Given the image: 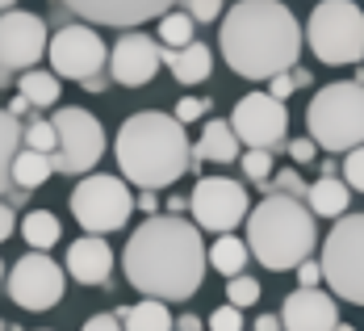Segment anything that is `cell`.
<instances>
[{"label": "cell", "instance_id": "obj_31", "mask_svg": "<svg viewBox=\"0 0 364 331\" xmlns=\"http://www.w3.org/2000/svg\"><path fill=\"white\" fill-rule=\"evenodd\" d=\"M226 302L239 306V310H243V306H255V302H259V281L247 277V273H243V277H230V285H226Z\"/></svg>", "mask_w": 364, "mask_h": 331}, {"label": "cell", "instance_id": "obj_10", "mask_svg": "<svg viewBox=\"0 0 364 331\" xmlns=\"http://www.w3.org/2000/svg\"><path fill=\"white\" fill-rule=\"evenodd\" d=\"M50 72L59 80H92V75L109 72V46L101 42V34L92 26H63L59 34H50Z\"/></svg>", "mask_w": 364, "mask_h": 331}, {"label": "cell", "instance_id": "obj_33", "mask_svg": "<svg viewBox=\"0 0 364 331\" xmlns=\"http://www.w3.org/2000/svg\"><path fill=\"white\" fill-rule=\"evenodd\" d=\"M205 323H210V331H243V310H239V306H230V302H222Z\"/></svg>", "mask_w": 364, "mask_h": 331}, {"label": "cell", "instance_id": "obj_5", "mask_svg": "<svg viewBox=\"0 0 364 331\" xmlns=\"http://www.w3.org/2000/svg\"><path fill=\"white\" fill-rule=\"evenodd\" d=\"M306 126L318 151H356L364 147V84L360 80H339L314 93Z\"/></svg>", "mask_w": 364, "mask_h": 331}, {"label": "cell", "instance_id": "obj_17", "mask_svg": "<svg viewBox=\"0 0 364 331\" xmlns=\"http://www.w3.org/2000/svg\"><path fill=\"white\" fill-rule=\"evenodd\" d=\"M285 331H335L339 327V306L327 290H293L281 306Z\"/></svg>", "mask_w": 364, "mask_h": 331}, {"label": "cell", "instance_id": "obj_7", "mask_svg": "<svg viewBox=\"0 0 364 331\" xmlns=\"http://www.w3.org/2000/svg\"><path fill=\"white\" fill-rule=\"evenodd\" d=\"M134 206H139V197L126 189L122 177H109V172H92L72 189V214L84 226V235L122 231L134 214Z\"/></svg>", "mask_w": 364, "mask_h": 331}, {"label": "cell", "instance_id": "obj_47", "mask_svg": "<svg viewBox=\"0 0 364 331\" xmlns=\"http://www.w3.org/2000/svg\"><path fill=\"white\" fill-rule=\"evenodd\" d=\"M13 4H17V0H0V9H4V13H13Z\"/></svg>", "mask_w": 364, "mask_h": 331}, {"label": "cell", "instance_id": "obj_30", "mask_svg": "<svg viewBox=\"0 0 364 331\" xmlns=\"http://www.w3.org/2000/svg\"><path fill=\"white\" fill-rule=\"evenodd\" d=\"M239 164H243V177H247L252 184H268L272 177H277V172H272V155H268V151H243V159H239Z\"/></svg>", "mask_w": 364, "mask_h": 331}, {"label": "cell", "instance_id": "obj_24", "mask_svg": "<svg viewBox=\"0 0 364 331\" xmlns=\"http://www.w3.org/2000/svg\"><path fill=\"white\" fill-rule=\"evenodd\" d=\"M59 75L55 72H42V68H34V72H21L17 75V97H26L34 110H46V105H59Z\"/></svg>", "mask_w": 364, "mask_h": 331}, {"label": "cell", "instance_id": "obj_35", "mask_svg": "<svg viewBox=\"0 0 364 331\" xmlns=\"http://www.w3.org/2000/svg\"><path fill=\"white\" fill-rule=\"evenodd\" d=\"M184 13H188L197 26H205V21H218L222 0H184Z\"/></svg>", "mask_w": 364, "mask_h": 331}, {"label": "cell", "instance_id": "obj_26", "mask_svg": "<svg viewBox=\"0 0 364 331\" xmlns=\"http://www.w3.org/2000/svg\"><path fill=\"white\" fill-rule=\"evenodd\" d=\"M247 260H252V248L243 239H235V235H218V243L210 248V264L218 268L222 277H243Z\"/></svg>", "mask_w": 364, "mask_h": 331}, {"label": "cell", "instance_id": "obj_32", "mask_svg": "<svg viewBox=\"0 0 364 331\" xmlns=\"http://www.w3.org/2000/svg\"><path fill=\"white\" fill-rule=\"evenodd\" d=\"M268 189H272V193H285V197H297V201H301V197L310 193V184L301 181V177H297L293 168H285V172H277V177L268 181Z\"/></svg>", "mask_w": 364, "mask_h": 331}, {"label": "cell", "instance_id": "obj_16", "mask_svg": "<svg viewBox=\"0 0 364 331\" xmlns=\"http://www.w3.org/2000/svg\"><path fill=\"white\" fill-rule=\"evenodd\" d=\"M68 9L80 21H97V26H113V30H126V26H139L151 17H168L176 0H55V9Z\"/></svg>", "mask_w": 364, "mask_h": 331}, {"label": "cell", "instance_id": "obj_42", "mask_svg": "<svg viewBox=\"0 0 364 331\" xmlns=\"http://www.w3.org/2000/svg\"><path fill=\"white\" fill-rule=\"evenodd\" d=\"M252 327H255V331H281L285 323H281V315H259Z\"/></svg>", "mask_w": 364, "mask_h": 331}, {"label": "cell", "instance_id": "obj_41", "mask_svg": "<svg viewBox=\"0 0 364 331\" xmlns=\"http://www.w3.org/2000/svg\"><path fill=\"white\" fill-rule=\"evenodd\" d=\"M13 231H17V214H13V206H9V201H0V243H4Z\"/></svg>", "mask_w": 364, "mask_h": 331}, {"label": "cell", "instance_id": "obj_11", "mask_svg": "<svg viewBox=\"0 0 364 331\" xmlns=\"http://www.w3.org/2000/svg\"><path fill=\"white\" fill-rule=\"evenodd\" d=\"M188 206H193L197 226H205L214 235H230L239 222H247V214H252L247 189L239 181H230V177H201L197 189H193V197H188Z\"/></svg>", "mask_w": 364, "mask_h": 331}, {"label": "cell", "instance_id": "obj_23", "mask_svg": "<svg viewBox=\"0 0 364 331\" xmlns=\"http://www.w3.org/2000/svg\"><path fill=\"white\" fill-rule=\"evenodd\" d=\"M117 319L126 323V331H176V319H172V315H168V306H164V302H155V298H143V302L126 306Z\"/></svg>", "mask_w": 364, "mask_h": 331}, {"label": "cell", "instance_id": "obj_25", "mask_svg": "<svg viewBox=\"0 0 364 331\" xmlns=\"http://www.w3.org/2000/svg\"><path fill=\"white\" fill-rule=\"evenodd\" d=\"M50 172H55V155H42V151L21 147L17 164H13V184L26 189V193H34L38 184L50 181Z\"/></svg>", "mask_w": 364, "mask_h": 331}, {"label": "cell", "instance_id": "obj_1", "mask_svg": "<svg viewBox=\"0 0 364 331\" xmlns=\"http://www.w3.org/2000/svg\"><path fill=\"white\" fill-rule=\"evenodd\" d=\"M205 268L210 252L201 243V231L181 214H155L126 239V281L143 298L184 302L201 290Z\"/></svg>", "mask_w": 364, "mask_h": 331}, {"label": "cell", "instance_id": "obj_28", "mask_svg": "<svg viewBox=\"0 0 364 331\" xmlns=\"http://www.w3.org/2000/svg\"><path fill=\"white\" fill-rule=\"evenodd\" d=\"M193 17L188 13H168V17H159V46H168V51H184V46H193Z\"/></svg>", "mask_w": 364, "mask_h": 331}, {"label": "cell", "instance_id": "obj_13", "mask_svg": "<svg viewBox=\"0 0 364 331\" xmlns=\"http://www.w3.org/2000/svg\"><path fill=\"white\" fill-rule=\"evenodd\" d=\"M285 122H289V113H285V101H277V97H268V93H247L235 113H230V126H235V135H239V143L247 151H272L285 143Z\"/></svg>", "mask_w": 364, "mask_h": 331}, {"label": "cell", "instance_id": "obj_37", "mask_svg": "<svg viewBox=\"0 0 364 331\" xmlns=\"http://www.w3.org/2000/svg\"><path fill=\"white\" fill-rule=\"evenodd\" d=\"M210 113V101H201V97H184L181 105H176V122H197V117H205Z\"/></svg>", "mask_w": 364, "mask_h": 331}, {"label": "cell", "instance_id": "obj_48", "mask_svg": "<svg viewBox=\"0 0 364 331\" xmlns=\"http://www.w3.org/2000/svg\"><path fill=\"white\" fill-rule=\"evenodd\" d=\"M335 331H356V327H348V323H339V327H335Z\"/></svg>", "mask_w": 364, "mask_h": 331}, {"label": "cell", "instance_id": "obj_19", "mask_svg": "<svg viewBox=\"0 0 364 331\" xmlns=\"http://www.w3.org/2000/svg\"><path fill=\"white\" fill-rule=\"evenodd\" d=\"M197 159H210V164H235V159H243V143H239L235 126L230 122H205L201 143L193 147V164Z\"/></svg>", "mask_w": 364, "mask_h": 331}, {"label": "cell", "instance_id": "obj_2", "mask_svg": "<svg viewBox=\"0 0 364 331\" xmlns=\"http://www.w3.org/2000/svg\"><path fill=\"white\" fill-rule=\"evenodd\" d=\"M226 68L243 80H272L297 68L301 26L289 4L281 0H239L226 9L218 30Z\"/></svg>", "mask_w": 364, "mask_h": 331}, {"label": "cell", "instance_id": "obj_34", "mask_svg": "<svg viewBox=\"0 0 364 331\" xmlns=\"http://www.w3.org/2000/svg\"><path fill=\"white\" fill-rule=\"evenodd\" d=\"M343 181L352 193H364V147L348 151V159H343Z\"/></svg>", "mask_w": 364, "mask_h": 331}, {"label": "cell", "instance_id": "obj_4", "mask_svg": "<svg viewBox=\"0 0 364 331\" xmlns=\"http://www.w3.org/2000/svg\"><path fill=\"white\" fill-rule=\"evenodd\" d=\"M243 226H247L252 256L272 273L301 268L318 243V226H314L310 206H301L297 197H285V193H268L247 214Z\"/></svg>", "mask_w": 364, "mask_h": 331}, {"label": "cell", "instance_id": "obj_27", "mask_svg": "<svg viewBox=\"0 0 364 331\" xmlns=\"http://www.w3.org/2000/svg\"><path fill=\"white\" fill-rule=\"evenodd\" d=\"M59 231H63V222L55 219L50 210H30L26 222H21V235H26V243H30L34 252L55 248V243H59Z\"/></svg>", "mask_w": 364, "mask_h": 331}, {"label": "cell", "instance_id": "obj_40", "mask_svg": "<svg viewBox=\"0 0 364 331\" xmlns=\"http://www.w3.org/2000/svg\"><path fill=\"white\" fill-rule=\"evenodd\" d=\"M80 331H126V327H122V319H117V315H88Z\"/></svg>", "mask_w": 364, "mask_h": 331}, {"label": "cell", "instance_id": "obj_14", "mask_svg": "<svg viewBox=\"0 0 364 331\" xmlns=\"http://www.w3.org/2000/svg\"><path fill=\"white\" fill-rule=\"evenodd\" d=\"M50 51L46 21L38 13H4L0 17V72H34V63Z\"/></svg>", "mask_w": 364, "mask_h": 331}, {"label": "cell", "instance_id": "obj_43", "mask_svg": "<svg viewBox=\"0 0 364 331\" xmlns=\"http://www.w3.org/2000/svg\"><path fill=\"white\" fill-rule=\"evenodd\" d=\"M139 210H146V219H155V189H143L139 193Z\"/></svg>", "mask_w": 364, "mask_h": 331}, {"label": "cell", "instance_id": "obj_15", "mask_svg": "<svg viewBox=\"0 0 364 331\" xmlns=\"http://www.w3.org/2000/svg\"><path fill=\"white\" fill-rule=\"evenodd\" d=\"M159 59H164V46L155 38L143 30H126L109 51V80L122 88H143L159 72Z\"/></svg>", "mask_w": 364, "mask_h": 331}, {"label": "cell", "instance_id": "obj_46", "mask_svg": "<svg viewBox=\"0 0 364 331\" xmlns=\"http://www.w3.org/2000/svg\"><path fill=\"white\" fill-rule=\"evenodd\" d=\"M26 110H30V101H26V97H13V105H9V113H13V117H21Z\"/></svg>", "mask_w": 364, "mask_h": 331}, {"label": "cell", "instance_id": "obj_50", "mask_svg": "<svg viewBox=\"0 0 364 331\" xmlns=\"http://www.w3.org/2000/svg\"><path fill=\"white\" fill-rule=\"evenodd\" d=\"M0 331H4V319H0Z\"/></svg>", "mask_w": 364, "mask_h": 331}, {"label": "cell", "instance_id": "obj_21", "mask_svg": "<svg viewBox=\"0 0 364 331\" xmlns=\"http://www.w3.org/2000/svg\"><path fill=\"white\" fill-rule=\"evenodd\" d=\"M306 201H310V214L314 219H343L348 214V201H352V189H348V181H339V177H318V181L310 184Z\"/></svg>", "mask_w": 364, "mask_h": 331}, {"label": "cell", "instance_id": "obj_44", "mask_svg": "<svg viewBox=\"0 0 364 331\" xmlns=\"http://www.w3.org/2000/svg\"><path fill=\"white\" fill-rule=\"evenodd\" d=\"M105 84H109V72H101V75H92V80H84V88H88V93H105Z\"/></svg>", "mask_w": 364, "mask_h": 331}, {"label": "cell", "instance_id": "obj_3", "mask_svg": "<svg viewBox=\"0 0 364 331\" xmlns=\"http://www.w3.org/2000/svg\"><path fill=\"white\" fill-rule=\"evenodd\" d=\"M113 155H117L122 177L139 189H168L193 164V147H188V135L176 122V113L159 110L130 113L117 130Z\"/></svg>", "mask_w": 364, "mask_h": 331}, {"label": "cell", "instance_id": "obj_9", "mask_svg": "<svg viewBox=\"0 0 364 331\" xmlns=\"http://www.w3.org/2000/svg\"><path fill=\"white\" fill-rule=\"evenodd\" d=\"M59 130V151H55V172L63 177H84L97 168V159L105 155V126L101 117L80 105H63L50 117Z\"/></svg>", "mask_w": 364, "mask_h": 331}, {"label": "cell", "instance_id": "obj_36", "mask_svg": "<svg viewBox=\"0 0 364 331\" xmlns=\"http://www.w3.org/2000/svg\"><path fill=\"white\" fill-rule=\"evenodd\" d=\"M327 277H323V260H306L297 268V290H318Z\"/></svg>", "mask_w": 364, "mask_h": 331}, {"label": "cell", "instance_id": "obj_18", "mask_svg": "<svg viewBox=\"0 0 364 331\" xmlns=\"http://www.w3.org/2000/svg\"><path fill=\"white\" fill-rule=\"evenodd\" d=\"M68 273L80 285H105L113 277V248L105 235H80L68 248Z\"/></svg>", "mask_w": 364, "mask_h": 331}, {"label": "cell", "instance_id": "obj_29", "mask_svg": "<svg viewBox=\"0 0 364 331\" xmlns=\"http://www.w3.org/2000/svg\"><path fill=\"white\" fill-rule=\"evenodd\" d=\"M26 147L42 151V155H55V151H59V130H55L50 117H34V122L26 126Z\"/></svg>", "mask_w": 364, "mask_h": 331}, {"label": "cell", "instance_id": "obj_8", "mask_svg": "<svg viewBox=\"0 0 364 331\" xmlns=\"http://www.w3.org/2000/svg\"><path fill=\"white\" fill-rule=\"evenodd\" d=\"M323 277L343 302L364 306V214H343L323 243Z\"/></svg>", "mask_w": 364, "mask_h": 331}, {"label": "cell", "instance_id": "obj_6", "mask_svg": "<svg viewBox=\"0 0 364 331\" xmlns=\"http://www.w3.org/2000/svg\"><path fill=\"white\" fill-rule=\"evenodd\" d=\"M306 42L331 68L360 63L364 59V9L356 0H318L310 21H306Z\"/></svg>", "mask_w": 364, "mask_h": 331}, {"label": "cell", "instance_id": "obj_12", "mask_svg": "<svg viewBox=\"0 0 364 331\" xmlns=\"http://www.w3.org/2000/svg\"><path fill=\"white\" fill-rule=\"evenodd\" d=\"M9 298L21 306V310H50V306H59L63 302V290H68V273L55 264L50 256H21L13 268H9Z\"/></svg>", "mask_w": 364, "mask_h": 331}, {"label": "cell", "instance_id": "obj_20", "mask_svg": "<svg viewBox=\"0 0 364 331\" xmlns=\"http://www.w3.org/2000/svg\"><path fill=\"white\" fill-rule=\"evenodd\" d=\"M164 63L172 68L176 84H184V88L210 80V72H214V55H210L205 42H193V46H184V51H168V46H164Z\"/></svg>", "mask_w": 364, "mask_h": 331}, {"label": "cell", "instance_id": "obj_49", "mask_svg": "<svg viewBox=\"0 0 364 331\" xmlns=\"http://www.w3.org/2000/svg\"><path fill=\"white\" fill-rule=\"evenodd\" d=\"M0 281H9V277H4V260H0Z\"/></svg>", "mask_w": 364, "mask_h": 331}, {"label": "cell", "instance_id": "obj_45", "mask_svg": "<svg viewBox=\"0 0 364 331\" xmlns=\"http://www.w3.org/2000/svg\"><path fill=\"white\" fill-rule=\"evenodd\" d=\"M176 331H201V319L197 315H181L176 319Z\"/></svg>", "mask_w": 364, "mask_h": 331}, {"label": "cell", "instance_id": "obj_38", "mask_svg": "<svg viewBox=\"0 0 364 331\" xmlns=\"http://www.w3.org/2000/svg\"><path fill=\"white\" fill-rule=\"evenodd\" d=\"M293 88H297V80H293V72H285V75H272V80H268V97H277V101H289V97H293Z\"/></svg>", "mask_w": 364, "mask_h": 331}, {"label": "cell", "instance_id": "obj_39", "mask_svg": "<svg viewBox=\"0 0 364 331\" xmlns=\"http://www.w3.org/2000/svg\"><path fill=\"white\" fill-rule=\"evenodd\" d=\"M285 151L293 155V164H310V159L318 155V143H314V139H293Z\"/></svg>", "mask_w": 364, "mask_h": 331}, {"label": "cell", "instance_id": "obj_22", "mask_svg": "<svg viewBox=\"0 0 364 331\" xmlns=\"http://www.w3.org/2000/svg\"><path fill=\"white\" fill-rule=\"evenodd\" d=\"M26 147V130H21V122L13 117L9 110H0V193H17V184H13V164H17V155Z\"/></svg>", "mask_w": 364, "mask_h": 331}]
</instances>
